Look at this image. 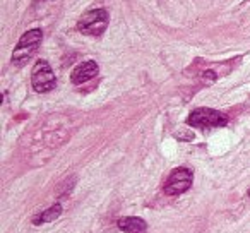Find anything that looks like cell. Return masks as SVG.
Returning <instances> with one entry per match:
<instances>
[{
    "label": "cell",
    "instance_id": "6da1fadb",
    "mask_svg": "<svg viewBox=\"0 0 250 233\" xmlns=\"http://www.w3.org/2000/svg\"><path fill=\"white\" fill-rule=\"evenodd\" d=\"M43 40L42 29H29L28 33L21 36L18 46H16L14 53H12V64L18 67H22L38 50L40 43Z\"/></svg>",
    "mask_w": 250,
    "mask_h": 233
},
{
    "label": "cell",
    "instance_id": "7a4b0ae2",
    "mask_svg": "<svg viewBox=\"0 0 250 233\" xmlns=\"http://www.w3.org/2000/svg\"><path fill=\"white\" fill-rule=\"evenodd\" d=\"M188 126L197 127V129H214V127H223L228 122V117L225 113L212 108H197L188 115Z\"/></svg>",
    "mask_w": 250,
    "mask_h": 233
},
{
    "label": "cell",
    "instance_id": "3957f363",
    "mask_svg": "<svg viewBox=\"0 0 250 233\" xmlns=\"http://www.w3.org/2000/svg\"><path fill=\"white\" fill-rule=\"evenodd\" d=\"M31 84L36 93H48L55 87L57 77L46 60H38L35 64L31 72Z\"/></svg>",
    "mask_w": 250,
    "mask_h": 233
},
{
    "label": "cell",
    "instance_id": "277c9868",
    "mask_svg": "<svg viewBox=\"0 0 250 233\" xmlns=\"http://www.w3.org/2000/svg\"><path fill=\"white\" fill-rule=\"evenodd\" d=\"M106 26H108V12L104 9H96V11H89L83 16V19L77 24V29L83 35L100 36L103 35Z\"/></svg>",
    "mask_w": 250,
    "mask_h": 233
},
{
    "label": "cell",
    "instance_id": "5b68a950",
    "mask_svg": "<svg viewBox=\"0 0 250 233\" xmlns=\"http://www.w3.org/2000/svg\"><path fill=\"white\" fill-rule=\"evenodd\" d=\"M192 180H194L192 170H188V168H177L168 177L167 184H165V192L168 195H180L192 187Z\"/></svg>",
    "mask_w": 250,
    "mask_h": 233
},
{
    "label": "cell",
    "instance_id": "8992f818",
    "mask_svg": "<svg viewBox=\"0 0 250 233\" xmlns=\"http://www.w3.org/2000/svg\"><path fill=\"white\" fill-rule=\"evenodd\" d=\"M96 74H98V64L93 62V60H87V62H83L81 65H77L72 70L70 79H72L74 84H83L86 81L93 79Z\"/></svg>",
    "mask_w": 250,
    "mask_h": 233
},
{
    "label": "cell",
    "instance_id": "52a82bcc",
    "mask_svg": "<svg viewBox=\"0 0 250 233\" xmlns=\"http://www.w3.org/2000/svg\"><path fill=\"white\" fill-rule=\"evenodd\" d=\"M118 230H122L124 233H146L147 225L143 218H136V216H125L120 218L117 223Z\"/></svg>",
    "mask_w": 250,
    "mask_h": 233
},
{
    "label": "cell",
    "instance_id": "ba28073f",
    "mask_svg": "<svg viewBox=\"0 0 250 233\" xmlns=\"http://www.w3.org/2000/svg\"><path fill=\"white\" fill-rule=\"evenodd\" d=\"M62 214V204H53L52 208H48L46 211H43L42 214H38L35 219H33V225H45V223L55 221L59 216Z\"/></svg>",
    "mask_w": 250,
    "mask_h": 233
},
{
    "label": "cell",
    "instance_id": "9c48e42d",
    "mask_svg": "<svg viewBox=\"0 0 250 233\" xmlns=\"http://www.w3.org/2000/svg\"><path fill=\"white\" fill-rule=\"evenodd\" d=\"M249 197H250V191H249Z\"/></svg>",
    "mask_w": 250,
    "mask_h": 233
}]
</instances>
